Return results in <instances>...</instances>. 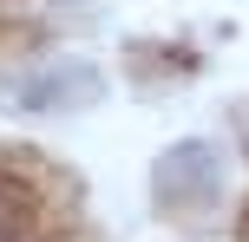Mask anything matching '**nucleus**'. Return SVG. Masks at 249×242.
Masks as SVG:
<instances>
[{"label":"nucleus","mask_w":249,"mask_h":242,"mask_svg":"<svg viewBox=\"0 0 249 242\" xmlns=\"http://www.w3.org/2000/svg\"><path fill=\"white\" fill-rule=\"evenodd\" d=\"M39 229H46V196L7 170L0 177V242H33Z\"/></svg>","instance_id":"2"},{"label":"nucleus","mask_w":249,"mask_h":242,"mask_svg":"<svg viewBox=\"0 0 249 242\" xmlns=\"http://www.w3.org/2000/svg\"><path fill=\"white\" fill-rule=\"evenodd\" d=\"M236 242H249V203H243V216H236Z\"/></svg>","instance_id":"3"},{"label":"nucleus","mask_w":249,"mask_h":242,"mask_svg":"<svg viewBox=\"0 0 249 242\" xmlns=\"http://www.w3.org/2000/svg\"><path fill=\"white\" fill-rule=\"evenodd\" d=\"M151 190H158L164 210H197L216 196V157L203 151V144H184V151H171L158 164V177H151Z\"/></svg>","instance_id":"1"}]
</instances>
